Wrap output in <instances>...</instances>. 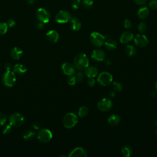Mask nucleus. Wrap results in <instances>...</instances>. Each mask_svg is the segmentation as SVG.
<instances>
[{
    "label": "nucleus",
    "mask_w": 157,
    "mask_h": 157,
    "mask_svg": "<svg viewBox=\"0 0 157 157\" xmlns=\"http://www.w3.org/2000/svg\"><path fill=\"white\" fill-rule=\"evenodd\" d=\"M98 74V70L96 67L94 66H88L85 69V74L88 78L96 77Z\"/></svg>",
    "instance_id": "f3484780"
},
{
    "label": "nucleus",
    "mask_w": 157,
    "mask_h": 157,
    "mask_svg": "<svg viewBox=\"0 0 157 157\" xmlns=\"http://www.w3.org/2000/svg\"><path fill=\"white\" fill-rule=\"evenodd\" d=\"M105 63L107 65H110L112 64V61L110 58H107L105 59Z\"/></svg>",
    "instance_id": "a18cd8bd"
},
{
    "label": "nucleus",
    "mask_w": 157,
    "mask_h": 157,
    "mask_svg": "<svg viewBox=\"0 0 157 157\" xmlns=\"http://www.w3.org/2000/svg\"><path fill=\"white\" fill-rule=\"evenodd\" d=\"M74 64L78 70L83 71L89 65V59L86 54L79 53L77 54L74 58Z\"/></svg>",
    "instance_id": "f257e3e1"
},
{
    "label": "nucleus",
    "mask_w": 157,
    "mask_h": 157,
    "mask_svg": "<svg viewBox=\"0 0 157 157\" xmlns=\"http://www.w3.org/2000/svg\"><path fill=\"white\" fill-rule=\"evenodd\" d=\"M87 83L90 87H92L94 85L95 80L93 77H90V78H88V79L87 80Z\"/></svg>",
    "instance_id": "58836bf2"
},
{
    "label": "nucleus",
    "mask_w": 157,
    "mask_h": 157,
    "mask_svg": "<svg viewBox=\"0 0 157 157\" xmlns=\"http://www.w3.org/2000/svg\"><path fill=\"white\" fill-rule=\"evenodd\" d=\"M112 75L107 72H102L101 74H99L97 78L98 82L104 86L109 85L112 82Z\"/></svg>",
    "instance_id": "0eeeda50"
},
{
    "label": "nucleus",
    "mask_w": 157,
    "mask_h": 157,
    "mask_svg": "<svg viewBox=\"0 0 157 157\" xmlns=\"http://www.w3.org/2000/svg\"><path fill=\"white\" fill-rule=\"evenodd\" d=\"M61 69L63 73L68 76L73 75L75 74V67L71 63H64L61 66Z\"/></svg>",
    "instance_id": "f8f14e48"
},
{
    "label": "nucleus",
    "mask_w": 157,
    "mask_h": 157,
    "mask_svg": "<svg viewBox=\"0 0 157 157\" xmlns=\"http://www.w3.org/2000/svg\"><path fill=\"white\" fill-rule=\"evenodd\" d=\"M109 95L110 96V97H113L115 96V93H114V92H111V93H110Z\"/></svg>",
    "instance_id": "de8ad7c7"
},
{
    "label": "nucleus",
    "mask_w": 157,
    "mask_h": 157,
    "mask_svg": "<svg viewBox=\"0 0 157 157\" xmlns=\"http://www.w3.org/2000/svg\"><path fill=\"white\" fill-rule=\"evenodd\" d=\"M88 109L86 106H82L79 108L78 111V115L80 118H83L86 117L88 113Z\"/></svg>",
    "instance_id": "bb28decb"
},
{
    "label": "nucleus",
    "mask_w": 157,
    "mask_h": 157,
    "mask_svg": "<svg viewBox=\"0 0 157 157\" xmlns=\"http://www.w3.org/2000/svg\"><path fill=\"white\" fill-rule=\"evenodd\" d=\"M7 121V117L3 113H0V125L4 126L6 124Z\"/></svg>",
    "instance_id": "72a5a7b5"
},
{
    "label": "nucleus",
    "mask_w": 157,
    "mask_h": 157,
    "mask_svg": "<svg viewBox=\"0 0 157 157\" xmlns=\"http://www.w3.org/2000/svg\"><path fill=\"white\" fill-rule=\"evenodd\" d=\"M71 18V13L67 10H60L55 15V20L58 23H66Z\"/></svg>",
    "instance_id": "1a4fd4ad"
},
{
    "label": "nucleus",
    "mask_w": 157,
    "mask_h": 157,
    "mask_svg": "<svg viewBox=\"0 0 157 157\" xmlns=\"http://www.w3.org/2000/svg\"><path fill=\"white\" fill-rule=\"evenodd\" d=\"M2 81L3 84L7 87L13 86L16 82V77L13 71H7L2 75Z\"/></svg>",
    "instance_id": "7ed1b4c3"
},
{
    "label": "nucleus",
    "mask_w": 157,
    "mask_h": 157,
    "mask_svg": "<svg viewBox=\"0 0 157 157\" xmlns=\"http://www.w3.org/2000/svg\"><path fill=\"white\" fill-rule=\"evenodd\" d=\"M131 26H132V23H131V21L129 20L126 19L124 21V26L125 28L129 29V28H131Z\"/></svg>",
    "instance_id": "4c0bfd02"
},
{
    "label": "nucleus",
    "mask_w": 157,
    "mask_h": 157,
    "mask_svg": "<svg viewBox=\"0 0 157 157\" xmlns=\"http://www.w3.org/2000/svg\"><path fill=\"white\" fill-rule=\"evenodd\" d=\"M46 36L47 39L52 43H56L59 39V34L58 32L55 30H50L48 31Z\"/></svg>",
    "instance_id": "2eb2a0df"
},
{
    "label": "nucleus",
    "mask_w": 157,
    "mask_h": 157,
    "mask_svg": "<svg viewBox=\"0 0 157 157\" xmlns=\"http://www.w3.org/2000/svg\"><path fill=\"white\" fill-rule=\"evenodd\" d=\"M150 7L152 9H157V0H151L148 4Z\"/></svg>",
    "instance_id": "e433bc0d"
},
{
    "label": "nucleus",
    "mask_w": 157,
    "mask_h": 157,
    "mask_svg": "<svg viewBox=\"0 0 157 157\" xmlns=\"http://www.w3.org/2000/svg\"><path fill=\"white\" fill-rule=\"evenodd\" d=\"M37 139L42 143H47L50 142L52 137V132L48 129H42L39 131L37 134Z\"/></svg>",
    "instance_id": "423d86ee"
},
{
    "label": "nucleus",
    "mask_w": 157,
    "mask_h": 157,
    "mask_svg": "<svg viewBox=\"0 0 157 157\" xmlns=\"http://www.w3.org/2000/svg\"><path fill=\"white\" fill-rule=\"evenodd\" d=\"M133 39V34L130 31H124L120 37V42L122 44H128Z\"/></svg>",
    "instance_id": "dca6fc26"
},
{
    "label": "nucleus",
    "mask_w": 157,
    "mask_h": 157,
    "mask_svg": "<svg viewBox=\"0 0 157 157\" xmlns=\"http://www.w3.org/2000/svg\"><path fill=\"white\" fill-rule=\"evenodd\" d=\"M134 1L136 4L142 6V5L145 4L147 2V0H134Z\"/></svg>",
    "instance_id": "a19ab883"
},
{
    "label": "nucleus",
    "mask_w": 157,
    "mask_h": 157,
    "mask_svg": "<svg viewBox=\"0 0 157 157\" xmlns=\"http://www.w3.org/2000/svg\"><path fill=\"white\" fill-rule=\"evenodd\" d=\"M36 17L39 21L47 23L50 21V13L45 8H39L36 12Z\"/></svg>",
    "instance_id": "6e6552de"
},
{
    "label": "nucleus",
    "mask_w": 157,
    "mask_h": 157,
    "mask_svg": "<svg viewBox=\"0 0 157 157\" xmlns=\"http://www.w3.org/2000/svg\"><path fill=\"white\" fill-rule=\"evenodd\" d=\"M67 82L69 85H74L76 83V79L75 78V76L73 75H70L69 76V77L67 79Z\"/></svg>",
    "instance_id": "473e14b6"
},
{
    "label": "nucleus",
    "mask_w": 157,
    "mask_h": 157,
    "mask_svg": "<svg viewBox=\"0 0 157 157\" xmlns=\"http://www.w3.org/2000/svg\"><path fill=\"white\" fill-rule=\"evenodd\" d=\"M137 29H138V31L140 33H144L145 31H146L147 29V25L144 23V22H140L138 26H137Z\"/></svg>",
    "instance_id": "2f4dec72"
},
{
    "label": "nucleus",
    "mask_w": 157,
    "mask_h": 157,
    "mask_svg": "<svg viewBox=\"0 0 157 157\" xmlns=\"http://www.w3.org/2000/svg\"><path fill=\"white\" fill-rule=\"evenodd\" d=\"M70 27L71 28L75 31H78L80 30L81 28V23L80 20L75 17H71V20H69Z\"/></svg>",
    "instance_id": "a211bd4d"
},
{
    "label": "nucleus",
    "mask_w": 157,
    "mask_h": 157,
    "mask_svg": "<svg viewBox=\"0 0 157 157\" xmlns=\"http://www.w3.org/2000/svg\"><path fill=\"white\" fill-rule=\"evenodd\" d=\"M69 157H86L87 152L86 150L82 147H78L75 148L68 155Z\"/></svg>",
    "instance_id": "4468645a"
},
{
    "label": "nucleus",
    "mask_w": 157,
    "mask_h": 157,
    "mask_svg": "<svg viewBox=\"0 0 157 157\" xmlns=\"http://www.w3.org/2000/svg\"><path fill=\"white\" fill-rule=\"evenodd\" d=\"M9 120V124L12 127H19L23 124L25 118L23 115L20 113H14L10 116Z\"/></svg>",
    "instance_id": "39448f33"
},
{
    "label": "nucleus",
    "mask_w": 157,
    "mask_h": 157,
    "mask_svg": "<svg viewBox=\"0 0 157 157\" xmlns=\"http://www.w3.org/2000/svg\"><path fill=\"white\" fill-rule=\"evenodd\" d=\"M12 126L10 124L4 126V127L3 128V129H2L3 134H7L10 133L12 131Z\"/></svg>",
    "instance_id": "f704fd0d"
},
{
    "label": "nucleus",
    "mask_w": 157,
    "mask_h": 157,
    "mask_svg": "<svg viewBox=\"0 0 157 157\" xmlns=\"http://www.w3.org/2000/svg\"><path fill=\"white\" fill-rule=\"evenodd\" d=\"M23 137V139L26 141L31 140L35 137V132L32 130H26L24 132Z\"/></svg>",
    "instance_id": "393cba45"
},
{
    "label": "nucleus",
    "mask_w": 157,
    "mask_h": 157,
    "mask_svg": "<svg viewBox=\"0 0 157 157\" xmlns=\"http://www.w3.org/2000/svg\"><path fill=\"white\" fill-rule=\"evenodd\" d=\"M81 4L80 0H74L72 2V7L74 9H77L80 7Z\"/></svg>",
    "instance_id": "c9c22d12"
},
{
    "label": "nucleus",
    "mask_w": 157,
    "mask_h": 157,
    "mask_svg": "<svg viewBox=\"0 0 157 157\" xmlns=\"http://www.w3.org/2000/svg\"><path fill=\"white\" fill-rule=\"evenodd\" d=\"M112 107V102L109 98H103L98 103V108L101 112H107Z\"/></svg>",
    "instance_id": "9d476101"
},
{
    "label": "nucleus",
    "mask_w": 157,
    "mask_h": 157,
    "mask_svg": "<svg viewBox=\"0 0 157 157\" xmlns=\"http://www.w3.org/2000/svg\"><path fill=\"white\" fill-rule=\"evenodd\" d=\"M7 24L8 25V27L12 28L15 25V21L13 19H9V20H8Z\"/></svg>",
    "instance_id": "ea45409f"
},
{
    "label": "nucleus",
    "mask_w": 157,
    "mask_h": 157,
    "mask_svg": "<svg viewBox=\"0 0 157 157\" xmlns=\"http://www.w3.org/2000/svg\"><path fill=\"white\" fill-rule=\"evenodd\" d=\"M78 122L77 116L73 112L66 113L63 118V126L67 129L72 128Z\"/></svg>",
    "instance_id": "f03ea898"
},
{
    "label": "nucleus",
    "mask_w": 157,
    "mask_h": 157,
    "mask_svg": "<svg viewBox=\"0 0 157 157\" xmlns=\"http://www.w3.org/2000/svg\"><path fill=\"white\" fill-rule=\"evenodd\" d=\"M74 76H75L77 82H80L83 81V80L84 78V74L81 71L77 72Z\"/></svg>",
    "instance_id": "7c9ffc66"
},
{
    "label": "nucleus",
    "mask_w": 157,
    "mask_h": 157,
    "mask_svg": "<svg viewBox=\"0 0 157 157\" xmlns=\"http://www.w3.org/2000/svg\"><path fill=\"white\" fill-rule=\"evenodd\" d=\"M155 88H156V90H157V81H156V83H155Z\"/></svg>",
    "instance_id": "09e8293b"
},
{
    "label": "nucleus",
    "mask_w": 157,
    "mask_h": 157,
    "mask_svg": "<svg viewBox=\"0 0 157 157\" xmlns=\"http://www.w3.org/2000/svg\"><path fill=\"white\" fill-rule=\"evenodd\" d=\"M120 121V118L118 115L115 114H112L108 118V123L109 124L115 126L118 124Z\"/></svg>",
    "instance_id": "5701e85b"
},
{
    "label": "nucleus",
    "mask_w": 157,
    "mask_h": 157,
    "mask_svg": "<svg viewBox=\"0 0 157 157\" xmlns=\"http://www.w3.org/2000/svg\"><path fill=\"white\" fill-rule=\"evenodd\" d=\"M91 58L97 61H102L105 59V52L99 48H96L93 50L91 54Z\"/></svg>",
    "instance_id": "ddd939ff"
},
{
    "label": "nucleus",
    "mask_w": 157,
    "mask_h": 157,
    "mask_svg": "<svg viewBox=\"0 0 157 157\" xmlns=\"http://www.w3.org/2000/svg\"><path fill=\"white\" fill-rule=\"evenodd\" d=\"M90 38L91 44L96 47H101L105 41V37L102 34L98 32L91 33Z\"/></svg>",
    "instance_id": "20e7f679"
},
{
    "label": "nucleus",
    "mask_w": 157,
    "mask_h": 157,
    "mask_svg": "<svg viewBox=\"0 0 157 157\" xmlns=\"http://www.w3.org/2000/svg\"><path fill=\"white\" fill-rule=\"evenodd\" d=\"M26 1H27V2H28V4H33V3L34 2L35 0H26Z\"/></svg>",
    "instance_id": "49530a36"
},
{
    "label": "nucleus",
    "mask_w": 157,
    "mask_h": 157,
    "mask_svg": "<svg viewBox=\"0 0 157 157\" xmlns=\"http://www.w3.org/2000/svg\"><path fill=\"white\" fill-rule=\"evenodd\" d=\"M104 44L106 48L109 50H113L117 47V42L112 39H109L106 40L104 42Z\"/></svg>",
    "instance_id": "4be33fe9"
},
{
    "label": "nucleus",
    "mask_w": 157,
    "mask_h": 157,
    "mask_svg": "<svg viewBox=\"0 0 157 157\" xmlns=\"http://www.w3.org/2000/svg\"><path fill=\"white\" fill-rule=\"evenodd\" d=\"M149 13H150L149 9L147 7H142L138 10L137 15L140 19L144 20L147 18L148 17Z\"/></svg>",
    "instance_id": "6ab92c4d"
},
{
    "label": "nucleus",
    "mask_w": 157,
    "mask_h": 157,
    "mask_svg": "<svg viewBox=\"0 0 157 157\" xmlns=\"http://www.w3.org/2000/svg\"><path fill=\"white\" fill-rule=\"evenodd\" d=\"M44 25H45V23H44L43 22H41V21H39L37 22V27L38 29H42V28L44 27Z\"/></svg>",
    "instance_id": "79ce46f5"
},
{
    "label": "nucleus",
    "mask_w": 157,
    "mask_h": 157,
    "mask_svg": "<svg viewBox=\"0 0 157 157\" xmlns=\"http://www.w3.org/2000/svg\"><path fill=\"white\" fill-rule=\"evenodd\" d=\"M94 4L93 0H83L82 1V5L85 9H91Z\"/></svg>",
    "instance_id": "c756f323"
},
{
    "label": "nucleus",
    "mask_w": 157,
    "mask_h": 157,
    "mask_svg": "<svg viewBox=\"0 0 157 157\" xmlns=\"http://www.w3.org/2000/svg\"><path fill=\"white\" fill-rule=\"evenodd\" d=\"M156 137H157V130H156Z\"/></svg>",
    "instance_id": "8fccbe9b"
},
{
    "label": "nucleus",
    "mask_w": 157,
    "mask_h": 157,
    "mask_svg": "<svg viewBox=\"0 0 157 157\" xmlns=\"http://www.w3.org/2000/svg\"><path fill=\"white\" fill-rule=\"evenodd\" d=\"M23 54L22 50L18 47H14L11 51V56L14 59H18L21 58Z\"/></svg>",
    "instance_id": "aec40b11"
},
{
    "label": "nucleus",
    "mask_w": 157,
    "mask_h": 157,
    "mask_svg": "<svg viewBox=\"0 0 157 157\" xmlns=\"http://www.w3.org/2000/svg\"><path fill=\"white\" fill-rule=\"evenodd\" d=\"M27 69L26 67L21 64H17L13 66V71L14 73L18 74H22L26 72Z\"/></svg>",
    "instance_id": "412c9836"
},
{
    "label": "nucleus",
    "mask_w": 157,
    "mask_h": 157,
    "mask_svg": "<svg viewBox=\"0 0 157 157\" xmlns=\"http://www.w3.org/2000/svg\"><path fill=\"white\" fill-rule=\"evenodd\" d=\"M33 126L34 128L37 129H39V128H40V124H39V123H38L36 122V123H34L33 124Z\"/></svg>",
    "instance_id": "c03bdc74"
},
{
    "label": "nucleus",
    "mask_w": 157,
    "mask_h": 157,
    "mask_svg": "<svg viewBox=\"0 0 157 157\" xmlns=\"http://www.w3.org/2000/svg\"><path fill=\"white\" fill-rule=\"evenodd\" d=\"M112 88L115 92H120L122 90V85L118 82H114L112 83Z\"/></svg>",
    "instance_id": "cd10ccee"
},
{
    "label": "nucleus",
    "mask_w": 157,
    "mask_h": 157,
    "mask_svg": "<svg viewBox=\"0 0 157 157\" xmlns=\"http://www.w3.org/2000/svg\"><path fill=\"white\" fill-rule=\"evenodd\" d=\"M134 43L139 47H144L148 44V39L144 34H137L134 39Z\"/></svg>",
    "instance_id": "9b49d317"
},
{
    "label": "nucleus",
    "mask_w": 157,
    "mask_h": 157,
    "mask_svg": "<svg viewBox=\"0 0 157 157\" xmlns=\"http://www.w3.org/2000/svg\"><path fill=\"white\" fill-rule=\"evenodd\" d=\"M8 25L7 23L0 22V35L5 34L7 31Z\"/></svg>",
    "instance_id": "c85d7f7f"
},
{
    "label": "nucleus",
    "mask_w": 157,
    "mask_h": 157,
    "mask_svg": "<svg viewBox=\"0 0 157 157\" xmlns=\"http://www.w3.org/2000/svg\"><path fill=\"white\" fill-rule=\"evenodd\" d=\"M125 53L126 54L129 56H133L136 53V48L132 45H128L125 48Z\"/></svg>",
    "instance_id": "a878e982"
},
{
    "label": "nucleus",
    "mask_w": 157,
    "mask_h": 157,
    "mask_svg": "<svg viewBox=\"0 0 157 157\" xmlns=\"http://www.w3.org/2000/svg\"><path fill=\"white\" fill-rule=\"evenodd\" d=\"M11 68H12V66L10 63H7L5 64V69H6V71H9V70H10Z\"/></svg>",
    "instance_id": "37998d69"
},
{
    "label": "nucleus",
    "mask_w": 157,
    "mask_h": 157,
    "mask_svg": "<svg viewBox=\"0 0 157 157\" xmlns=\"http://www.w3.org/2000/svg\"><path fill=\"white\" fill-rule=\"evenodd\" d=\"M121 153L125 157L131 156L132 153V149L129 145H124L121 148Z\"/></svg>",
    "instance_id": "b1692460"
}]
</instances>
